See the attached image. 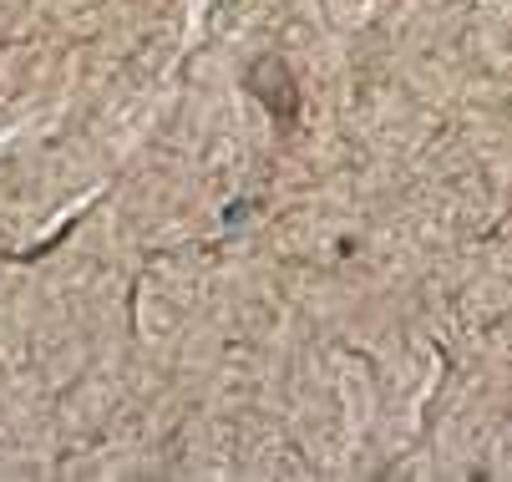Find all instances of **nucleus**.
Segmentation results:
<instances>
[]
</instances>
